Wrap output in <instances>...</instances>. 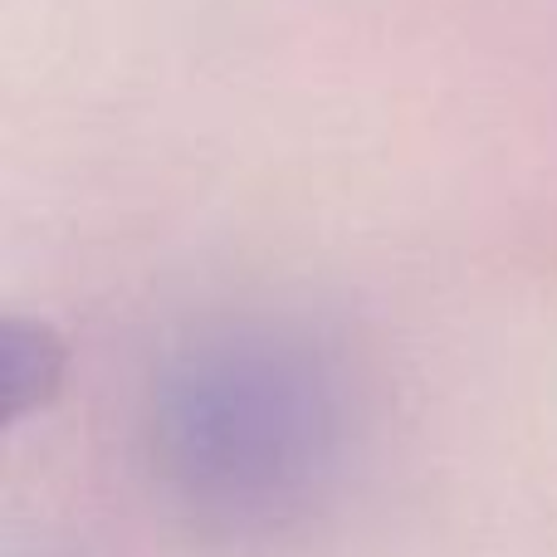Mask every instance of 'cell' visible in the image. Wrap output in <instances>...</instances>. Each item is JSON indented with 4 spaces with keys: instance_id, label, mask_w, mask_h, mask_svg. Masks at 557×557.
Returning a JSON list of instances; mask_svg holds the SVG:
<instances>
[{
    "instance_id": "1",
    "label": "cell",
    "mask_w": 557,
    "mask_h": 557,
    "mask_svg": "<svg viewBox=\"0 0 557 557\" xmlns=\"http://www.w3.org/2000/svg\"><path fill=\"white\" fill-rule=\"evenodd\" d=\"M347 382L304 333L235 323L166 362L152 445L166 484L206 519L270 529L313 504L347 450Z\"/></svg>"
}]
</instances>
